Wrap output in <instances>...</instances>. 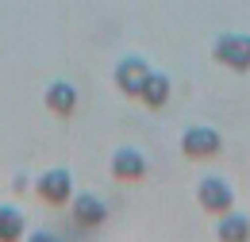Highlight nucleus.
<instances>
[{"mask_svg":"<svg viewBox=\"0 0 250 242\" xmlns=\"http://www.w3.org/2000/svg\"><path fill=\"white\" fill-rule=\"evenodd\" d=\"M23 231H27V219H23V212H20L16 204H0V242L23 239Z\"/></svg>","mask_w":250,"mask_h":242,"instance_id":"obj_10","label":"nucleus"},{"mask_svg":"<svg viewBox=\"0 0 250 242\" xmlns=\"http://www.w3.org/2000/svg\"><path fill=\"white\" fill-rule=\"evenodd\" d=\"M112 177L116 181H143L146 177V158H143V150L120 146V150L112 154Z\"/></svg>","mask_w":250,"mask_h":242,"instance_id":"obj_7","label":"nucleus"},{"mask_svg":"<svg viewBox=\"0 0 250 242\" xmlns=\"http://www.w3.org/2000/svg\"><path fill=\"white\" fill-rule=\"evenodd\" d=\"M196 200H200V208L212 215H223L235 208V188L227 177H216V173H208V177H200L196 184Z\"/></svg>","mask_w":250,"mask_h":242,"instance_id":"obj_1","label":"nucleus"},{"mask_svg":"<svg viewBox=\"0 0 250 242\" xmlns=\"http://www.w3.org/2000/svg\"><path fill=\"white\" fill-rule=\"evenodd\" d=\"M219 150H223V139H219V131H212V127H188L185 135H181V154L192 158V161L216 158Z\"/></svg>","mask_w":250,"mask_h":242,"instance_id":"obj_5","label":"nucleus"},{"mask_svg":"<svg viewBox=\"0 0 250 242\" xmlns=\"http://www.w3.org/2000/svg\"><path fill=\"white\" fill-rule=\"evenodd\" d=\"M35 196L50 208H62L73 200V173L69 169H46L39 181H35Z\"/></svg>","mask_w":250,"mask_h":242,"instance_id":"obj_3","label":"nucleus"},{"mask_svg":"<svg viewBox=\"0 0 250 242\" xmlns=\"http://www.w3.org/2000/svg\"><path fill=\"white\" fill-rule=\"evenodd\" d=\"M69 215H73V223L81 227V231H96V227H104V219H108V204L93 196V192H81V196H73L69 200Z\"/></svg>","mask_w":250,"mask_h":242,"instance_id":"obj_6","label":"nucleus"},{"mask_svg":"<svg viewBox=\"0 0 250 242\" xmlns=\"http://www.w3.org/2000/svg\"><path fill=\"white\" fill-rule=\"evenodd\" d=\"M216 235L227 242H239V239H250V219L247 215H235V212H223L216 223Z\"/></svg>","mask_w":250,"mask_h":242,"instance_id":"obj_11","label":"nucleus"},{"mask_svg":"<svg viewBox=\"0 0 250 242\" xmlns=\"http://www.w3.org/2000/svg\"><path fill=\"white\" fill-rule=\"evenodd\" d=\"M42 100H46V108H50L54 116H62V120H69V116L77 112V89H73L69 81H50Z\"/></svg>","mask_w":250,"mask_h":242,"instance_id":"obj_8","label":"nucleus"},{"mask_svg":"<svg viewBox=\"0 0 250 242\" xmlns=\"http://www.w3.org/2000/svg\"><path fill=\"white\" fill-rule=\"evenodd\" d=\"M169 92H173L169 73H154V69H150V77H146V85H143V92H139V100H143L150 112H158V108L169 104Z\"/></svg>","mask_w":250,"mask_h":242,"instance_id":"obj_9","label":"nucleus"},{"mask_svg":"<svg viewBox=\"0 0 250 242\" xmlns=\"http://www.w3.org/2000/svg\"><path fill=\"white\" fill-rule=\"evenodd\" d=\"M212 58L235 73H247L250 69V35H219L212 42Z\"/></svg>","mask_w":250,"mask_h":242,"instance_id":"obj_2","label":"nucleus"},{"mask_svg":"<svg viewBox=\"0 0 250 242\" xmlns=\"http://www.w3.org/2000/svg\"><path fill=\"white\" fill-rule=\"evenodd\" d=\"M116 89L124 92V96H135L139 100V92H143V85H146V77H150V65L139 58V54H127V58L116 61Z\"/></svg>","mask_w":250,"mask_h":242,"instance_id":"obj_4","label":"nucleus"}]
</instances>
